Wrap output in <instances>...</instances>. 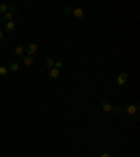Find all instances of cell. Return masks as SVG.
<instances>
[{
	"label": "cell",
	"instance_id": "cell-1",
	"mask_svg": "<svg viewBox=\"0 0 140 157\" xmlns=\"http://www.w3.org/2000/svg\"><path fill=\"white\" fill-rule=\"evenodd\" d=\"M24 51H25L27 56H34L38 51V45L35 44V42H30V44L24 48Z\"/></svg>",
	"mask_w": 140,
	"mask_h": 157
},
{
	"label": "cell",
	"instance_id": "cell-2",
	"mask_svg": "<svg viewBox=\"0 0 140 157\" xmlns=\"http://www.w3.org/2000/svg\"><path fill=\"white\" fill-rule=\"evenodd\" d=\"M126 81H128V73H121L118 77H116V86L118 87H122V86H125Z\"/></svg>",
	"mask_w": 140,
	"mask_h": 157
},
{
	"label": "cell",
	"instance_id": "cell-3",
	"mask_svg": "<svg viewBox=\"0 0 140 157\" xmlns=\"http://www.w3.org/2000/svg\"><path fill=\"white\" fill-rule=\"evenodd\" d=\"M15 28H17L15 20H13V21H8V22H6V24H4V31H6V32H8V34L14 32Z\"/></svg>",
	"mask_w": 140,
	"mask_h": 157
},
{
	"label": "cell",
	"instance_id": "cell-4",
	"mask_svg": "<svg viewBox=\"0 0 140 157\" xmlns=\"http://www.w3.org/2000/svg\"><path fill=\"white\" fill-rule=\"evenodd\" d=\"M125 112L129 114V115H136L137 114V105H135V104H128V105H125Z\"/></svg>",
	"mask_w": 140,
	"mask_h": 157
},
{
	"label": "cell",
	"instance_id": "cell-5",
	"mask_svg": "<svg viewBox=\"0 0 140 157\" xmlns=\"http://www.w3.org/2000/svg\"><path fill=\"white\" fill-rule=\"evenodd\" d=\"M13 20H14V14L10 13V11L4 13V14L0 17V22H3V24H6V22H8V21H13Z\"/></svg>",
	"mask_w": 140,
	"mask_h": 157
},
{
	"label": "cell",
	"instance_id": "cell-6",
	"mask_svg": "<svg viewBox=\"0 0 140 157\" xmlns=\"http://www.w3.org/2000/svg\"><path fill=\"white\" fill-rule=\"evenodd\" d=\"M59 76H60V70L55 69V67L49 69V79H51V80H58Z\"/></svg>",
	"mask_w": 140,
	"mask_h": 157
},
{
	"label": "cell",
	"instance_id": "cell-7",
	"mask_svg": "<svg viewBox=\"0 0 140 157\" xmlns=\"http://www.w3.org/2000/svg\"><path fill=\"white\" fill-rule=\"evenodd\" d=\"M72 14H73L76 19H78V20L84 19V10H83V9H80V7L73 9V13H72Z\"/></svg>",
	"mask_w": 140,
	"mask_h": 157
},
{
	"label": "cell",
	"instance_id": "cell-8",
	"mask_svg": "<svg viewBox=\"0 0 140 157\" xmlns=\"http://www.w3.org/2000/svg\"><path fill=\"white\" fill-rule=\"evenodd\" d=\"M101 108H102V111H105V112H111V111H112V105H111V102L107 101V100H102V101H101Z\"/></svg>",
	"mask_w": 140,
	"mask_h": 157
},
{
	"label": "cell",
	"instance_id": "cell-9",
	"mask_svg": "<svg viewBox=\"0 0 140 157\" xmlns=\"http://www.w3.org/2000/svg\"><path fill=\"white\" fill-rule=\"evenodd\" d=\"M21 60H22V63H24L25 66H28V67H31V66L34 65V58L32 56H22Z\"/></svg>",
	"mask_w": 140,
	"mask_h": 157
},
{
	"label": "cell",
	"instance_id": "cell-10",
	"mask_svg": "<svg viewBox=\"0 0 140 157\" xmlns=\"http://www.w3.org/2000/svg\"><path fill=\"white\" fill-rule=\"evenodd\" d=\"M7 69H8V72H11V73H15V72H18L20 65L17 62H13V63H10V65L7 66Z\"/></svg>",
	"mask_w": 140,
	"mask_h": 157
},
{
	"label": "cell",
	"instance_id": "cell-11",
	"mask_svg": "<svg viewBox=\"0 0 140 157\" xmlns=\"http://www.w3.org/2000/svg\"><path fill=\"white\" fill-rule=\"evenodd\" d=\"M122 111H123V107H122L121 104H115V105H112V111H111V112H114V114H116V115H119Z\"/></svg>",
	"mask_w": 140,
	"mask_h": 157
},
{
	"label": "cell",
	"instance_id": "cell-12",
	"mask_svg": "<svg viewBox=\"0 0 140 157\" xmlns=\"http://www.w3.org/2000/svg\"><path fill=\"white\" fill-rule=\"evenodd\" d=\"M24 52H25L24 51V46H21V45H17V46L14 48V53L17 56H22L24 55Z\"/></svg>",
	"mask_w": 140,
	"mask_h": 157
},
{
	"label": "cell",
	"instance_id": "cell-13",
	"mask_svg": "<svg viewBox=\"0 0 140 157\" xmlns=\"http://www.w3.org/2000/svg\"><path fill=\"white\" fill-rule=\"evenodd\" d=\"M17 10H18V4L17 3H11V4L7 6V11H10V13H13V14H14Z\"/></svg>",
	"mask_w": 140,
	"mask_h": 157
},
{
	"label": "cell",
	"instance_id": "cell-14",
	"mask_svg": "<svg viewBox=\"0 0 140 157\" xmlns=\"http://www.w3.org/2000/svg\"><path fill=\"white\" fill-rule=\"evenodd\" d=\"M8 73V69H7V66H4V65H0V76L4 77V76H7Z\"/></svg>",
	"mask_w": 140,
	"mask_h": 157
},
{
	"label": "cell",
	"instance_id": "cell-15",
	"mask_svg": "<svg viewBox=\"0 0 140 157\" xmlns=\"http://www.w3.org/2000/svg\"><path fill=\"white\" fill-rule=\"evenodd\" d=\"M45 65H46V67L52 69L53 65H55V62H53V59H52V58H46V59H45Z\"/></svg>",
	"mask_w": 140,
	"mask_h": 157
},
{
	"label": "cell",
	"instance_id": "cell-16",
	"mask_svg": "<svg viewBox=\"0 0 140 157\" xmlns=\"http://www.w3.org/2000/svg\"><path fill=\"white\" fill-rule=\"evenodd\" d=\"M0 13H2V15L7 13V4L6 3H0Z\"/></svg>",
	"mask_w": 140,
	"mask_h": 157
},
{
	"label": "cell",
	"instance_id": "cell-17",
	"mask_svg": "<svg viewBox=\"0 0 140 157\" xmlns=\"http://www.w3.org/2000/svg\"><path fill=\"white\" fill-rule=\"evenodd\" d=\"M72 13H73V7H66L65 10H63V14L65 15H70Z\"/></svg>",
	"mask_w": 140,
	"mask_h": 157
},
{
	"label": "cell",
	"instance_id": "cell-18",
	"mask_svg": "<svg viewBox=\"0 0 140 157\" xmlns=\"http://www.w3.org/2000/svg\"><path fill=\"white\" fill-rule=\"evenodd\" d=\"M53 67H55V69H58V70H60L63 67V62H55Z\"/></svg>",
	"mask_w": 140,
	"mask_h": 157
},
{
	"label": "cell",
	"instance_id": "cell-19",
	"mask_svg": "<svg viewBox=\"0 0 140 157\" xmlns=\"http://www.w3.org/2000/svg\"><path fill=\"white\" fill-rule=\"evenodd\" d=\"M100 157H112V156H111L109 152H104V153H101Z\"/></svg>",
	"mask_w": 140,
	"mask_h": 157
},
{
	"label": "cell",
	"instance_id": "cell-20",
	"mask_svg": "<svg viewBox=\"0 0 140 157\" xmlns=\"http://www.w3.org/2000/svg\"><path fill=\"white\" fill-rule=\"evenodd\" d=\"M2 41H4V34H3V31L0 29V42H2Z\"/></svg>",
	"mask_w": 140,
	"mask_h": 157
},
{
	"label": "cell",
	"instance_id": "cell-21",
	"mask_svg": "<svg viewBox=\"0 0 140 157\" xmlns=\"http://www.w3.org/2000/svg\"><path fill=\"white\" fill-rule=\"evenodd\" d=\"M128 157H136V156H135V154H130V156H128Z\"/></svg>",
	"mask_w": 140,
	"mask_h": 157
}]
</instances>
